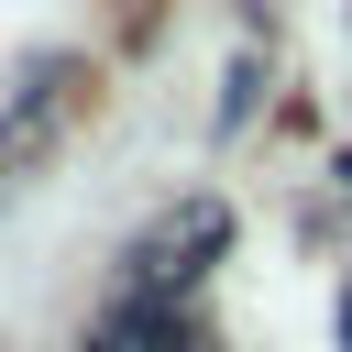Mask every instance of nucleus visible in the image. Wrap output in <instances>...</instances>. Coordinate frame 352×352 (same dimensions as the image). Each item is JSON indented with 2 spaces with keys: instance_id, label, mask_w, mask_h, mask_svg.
Listing matches in <instances>:
<instances>
[{
  "instance_id": "1",
  "label": "nucleus",
  "mask_w": 352,
  "mask_h": 352,
  "mask_svg": "<svg viewBox=\"0 0 352 352\" xmlns=\"http://www.w3.org/2000/svg\"><path fill=\"white\" fill-rule=\"evenodd\" d=\"M220 253H231V209H220V198H187V209H165V220L132 242V297H143V308H187V286H198Z\"/></svg>"
},
{
  "instance_id": "2",
  "label": "nucleus",
  "mask_w": 352,
  "mask_h": 352,
  "mask_svg": "<svg viewBox=\"0 0 352 352\" xmlns=\"http://www.w3.org/2000/svg\"><path fill=\"white\" fill-rule=\"evenodd\" d=\"M88 352H209V341H198L187 308H143V297H121V308L88 330Z\"/></svg>"
},
{
  "instance_id": "3",
  "label": "nucleus",
  "mask_w": 352,
  "mask_h": 352,
  "mask_svg": "<svg viewBox=\"0 0 352 352\" xmlns=\"http://www.w3.org/2000/svg\"><path fill=\"white\" fill-rule=\"evenodd\" d=\"M341 352H352V286H341Z\"/></svg>"
}]
</instances>
